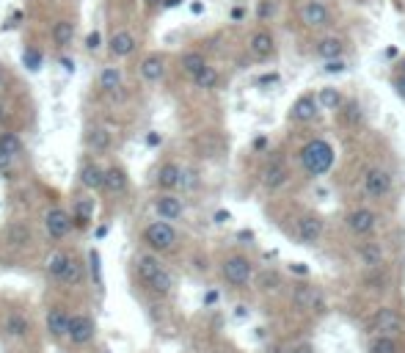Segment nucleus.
Wrapping results in <instances>:
<instances>
[{"label":"nucleus","mask_w":405,"mask_h":353,"mask_svg":"<svg viewBox=\"0 0 405 353\" xmlns=\"http://www.w3.org/2000/svg\"><path fill=\"white\" fill-rule=\"evenodd\" d=\"M135 273L141 279V285L147 290H152L157 295H171L174 292V276L171 271L152 254H138L135 257Z\"/></svg>","instance_id":"1"},{"label":"nucleus","mask_w":405,"mask_h":353,"mask_svg":"<svg viewBox=\"0 0 405 353\" xmlns=\"http://www.w3.org/2000/svg\"><path fill=\"white\" fill-rule=\"evenodd\" d=\"M289 306L301 315H325L328 312V298L320 285L314 282H292L289 285Z\"/></svg>","instance_id":"2"},{"label":"nucleus","mask_w":405,"mask_h":353,"mask_svg":"<svg viewBox=\"0 0 405 353\" xmlns=\"http://www.w3.org/2000/svg\"><path fill=\"white\" fill-rule=\"evenodd\" d=\"M298 158H301V166L309 177H323L334 166V147L325 138H312L309 144L301 147Z\"/></svg>","instance_id":"3"},{"label":"nucleus","mask_w":405,"mask_h":353,"mask_svg":"<svg viewBox=\"0 0 405 353\" xmlns=\"http://www.w3.org/2000/svg\"><path fill=\"white\" fill-rule=\"evenodd\" d=\"M44 271H47V276L53 279V282H58V285H77L80 282V276H83V265H80V259H75L69 252H53L50 257H47V265H44Z\"/></svg>","instance_id":"4"},{"label":"nucleus","mask_w":405,"mask_h":353,"mask_svg":"<svg viewBox=\"0 0 405 353\" xmlns=\"http://www.w3.org/2000/svg\"><path fill=\"white\" fill-rule=\"evenodd\" d=\"M220 276H223V282L229 287L246 290L256 279V268H254V262L246 254H229L220 262Z\"/></svg>","instance_id":"5"},{"label":"nucleus","mask_w":405,"mask_h":353,"mask_svg":"<svg viewBox=\"0 0 405 353\" xmlns=\"http://www.w3.org/2000/svg\"><path fill=\"white\" fill-rule=\"evenodd\" d=\"M344 226L353 237H370L375 235V229L380 226V216L375 213L373 207L367 204H359V207H350L344 213Z\"/></svg>","instance_id":"6"},{"label":"nucleus","mask_w":405,"mask_h":353,"mask_svg":"<svg viewBox=\"0 0 405 353\" xmlns=\"http://www.w3.org/2000/svg\"><path fill=\"white\" fill-rule=\"evenodd\" d=\"M298 17L309 31H328L334 25V11L325 0H304Z\"/></svg>","instance_id":"7"},{"label":"nucleus","mask_w":405,"mask_h":353,"mask_svg":"<svg viewBox=\"0 0 405 353\" xmlns=\"http://www.w3.org/2000/svg\"><path fill=\"white\" fill-rule=\"evenodd\" d=\"M361 188H364V193H367L370 199L380 202V199H386L389 193L394 191V177H392V171H389V168H383V166H373V168H367V171H364Z\"/></svg>","instance_id":"8"},{"label":"nucleus","mask_w":405,"mask_h":353,"mask_svg":"<svg viewBox=\"0 0 405 353\" xmlns=\"http://www.w3.org/2000/svg\"><path fill=\"white\" fill-rule=\"evenodd\" d=\"M370 328L375 334H392L400 337L405 331V315L394 306H378L370 315Z\"/></svg>","instance_id":"9"},{"label":"nucleus","mask_w":405,"mask_h":353,"mask_svg":"<svg viewBox=\"0 0 405 353\" xmlns=\"http://www.w3.org/2000/svg\"><path fill=\"white\" fill-rule=\"evenodd\" d=\"M144 243L152 252H171L177 246V229L168 221H152L144 229Z\"/></svg>","instance_id":"10"},{"label":"nucleus","mask_w":405,"mask_h":353,"mask_svg":"<svg viewBox=\"0 0 405 353\" xmlns=\"http://www.w3.org/2000/svg\"><path fill=\"white\" fill-rule=\"evenodd\" d=\"M323 232H325L323 216H317V213H301L298 216V221H295V240L301 246H317L320 237H323Z\"/></svg>","instance_id":"11"},{"label":"nucleus","mask_w":405,"mask_h":353,"mask_svg":"<svg viewBox=\"0 0 405 353\" xmlns=\"http://www.w3.org/2000/svg\"><path fill=\"white\" fill-rule=\"evenodd\" d=\"M347 53V39L339 33H325L320 39H314L312 44V56L320 61H334V58H344Z\"/></svg>","instance_id":"12"},{"label":"nucleus","mask_w":405,"mask_h":353,"mask_svg":"<svg viewBox=\"0 0 405 353\" xmlns=\"http://www.w3.org/2000/svg\"><path fill=\"white\" fill-rule=\"evenodd\" d=\"M320 102H317V94H301L292 105H289V113H287V119L292 122V125H312L314 119L320 116Z\"/></svg>","instance_id":"13"},{"label":"nucleus","mask_w":405,"mask_h":353,"mask_svg":"<svg viewBox=\"0 0 405 353\" xmlns=\"http://www.w3.org/2000/svg\"><path fill=\"white\" fill-rule=\"evenodd\" d=\"M94 337H96V323L89 312H77V315H72V326H69V337H66V342L69 345H75V348H83V345H89Z\"/></svg>","instance_id":"14"},{"label":"nucleus","mask_w":405,"mask_h":353,"mask_svg":"<svg viewBox=\"0 0 405 353\" xmlns=\"http://www.w3.org/2000/svg\"><path fill=\"white\" fill-rule=\"evenodd\" d=\"M287 182H289V166H287V161L281 155H273L262 168V185H265V191L273 193L281 191Z\"/></svg>","instance_id":"15"},{"label":"nucleus","mask_w":405,"mask_h":353,"mask_svg":"<svg viewBox=\"0 0 405 353\" xmlns=\"http://www.w3.org/2000/svg\"><path fill=\"white\" fill-rule=\"evenodd\" d=\"M356 259L364 271H378V268H386V249L383 243L378 240H364L356 246Z\"/></svg>","instance_id":"16"},{"label":"nucleus","mask_w":405,"mask_h":353,"mask_svg":"<svg viewBox=\"0 0 405 353\" xmlns=\"http://www.w3.org/2000/svg\"><path fill=\"white\" fill-rule=\"evenodd\" d=\"M44 326H47V334L53 340H66L69 337V326H72V312L66 306H61V304H56V306L47 309Z\"/></svg>","instance_id":"17"},{"label":"nucleus","mask_w":405,"mask_h":353,"mask_svg":"<svg viewBox=\"0 0 405 353\" xmlns=\"http://www.w3.org/2000/svg\"><path fill=\"white\" fill-rule=\"evenodd\" d=\"M249 53L256 61H268L276 56V36L268 31V28H256L249 36Z\"/></svg>","instance_id":"18"},{"label":"nucleus","mask_w":405,"mask_h":353,"mask_svg":"<svg viewBox=\"0 0 405 353\" xmlns=\"http://www.w3.org/2000/svg\"><path fill=\"white\" fill-rule=\"evenodd\" d=\"M3 334H6L8 340H17V342L28 340V337H31V318H28L25 312H20V309L6 312V318H3Z\"/></svg>","instance_id":"19"},{"label":"nucleus","mask_w":405,"mask_h":353,"mask_svg":"<svg viewBox=\"0 0 405 353\" xmlns=\"http://www.w3.org/2000/svg\"><path fill=\"white\" fill-rule=\"evenodd\" d=\"M44 226H47V235L53 240H63L75 229V221H72V216L63 207H50L47 216H44Z\"/></svg>","instance_id":"20"},{"label":"nucleus","mask_w":405,"mask_h":353,"mask_svg":"<svg viewBox=\"0 0 405 353\" xmlns=\"http://www.w3.org/2000/svg\"><path fill=\"white\" fill-rule=\"evenodd\" d=\"M155 213L160 216V221H180L185 216V204L180 196L174 193H163L155 199Z\"/></svg>","instance_id":"21"},{"label":"nucleus","mask_w":405,"mask_h":353,"mask_svg":"<svg viewBox=\"0 0 405 353\" xmlns=\"http://www.w3.org/2000/svg\"><path fill=\"white\" fill-rule=\"evenodd\" d=\"M182 171L185 168H180L177 163H163L157 171V188L163 193H174L177 188H182Z\"/></svg>","instance_id":"22"},{"label":"nucleus","mask_w":405,"mask_h":353,"mask_svg":"<svg viewBox=\"0 0 405 353\" xmlns=\"http://www.w3.org/2000/svg\"><path fill=\"white\" fill-rule=\"evenodd\" d=\"M317 102H320L323 111L339 113L342 105L347 102V97H344V92L342 89H337V86H323V89H317Z\"/></svg>","instance_id":"23"},{"label":"nucleus","mask_w":405,"mask_h":353,"mask_svg":"<svg viewBox=\"0 0 405 353\" xmlns=\"http://www.w3.org/2000/svg\"><path fill=\"white\" fill-rule=\"evenodd\" d=\"M141 78L147 80V83H160L163 78H166V58L163 56H147L144 61H141Z\"/></svg>","instance_id":"24"},{"label":"nucleus","mask_w":405,"mask_h":353,"mask_svg":"<svg viewBox=\"0 0 405 353\" xmlns=\"http://www.w3.org/2000/svg\"><path fill=\"white\" fill-rule=\"evenodd\" d=\"M367 353H403V342L392 334H373L367 342Z\"/></svg>","instance_id":"25"},{"label":"nucleus","mask_w":405,"mask_h":353,"mask_svg":"<svg viewBox=\"0 0 405 353\" xmlns=\"http://www.w3.org/2000/svg\"><path fill=\"white\" fill-rule=\"evenodd\" d=\"M102 191H105V193H113V196H119V193L127 191V174L122 171V168H119V166H111V168H105Z\"/></svg>","instance_id":"26"},{"label":"nucleus","mask_w":405,"mask_h":353,"mask_svg":"<svg viewBox=\"0 0 405 353\" xmlns=\"http://www.w3.org/2000/svg\"><path fill=\"white\" fill-rule=\"evenodd\" d=\"M135 36L127 31H119L111 36V53L116 56V58H127V56H132L135 53Z\"/></svg>","instance_id":"27"},{"label":"nucleus","mask_w":405,"mask_h":353,"mask_svg":"<svg viewBox=\"0 0 405 353\" xmlns=\"http://www.w3.org/2000/svg\"><path fill=\"white\" fill-rule=\"evenodd\" d=\"M102 180H105V171L96 166V163H83L80 166V185L89 188V191H99L102 188Z\"/></svg>","instance_id":"28"},{"label":"nucleus","mask_w":405,"mask_h":353,"mask_svg":"<svg viewBox=\"0 0 405 353\" xmlns=\"http://www.w3.org/2000/svg\"><path fill=\"white\" fill-rule=\"evenodd\" d=\"M254 285L262 290V292H279L284 287V276H281L279 271H273V268H265V271L256 273Z\"/></svg>","instance_id":"29"},{"label":"nucleus","mask_w":405,"mask_h":353,"mask_svg":"<svg viewBox=\"0 0 405 353\" xmlns=\"http://www.w3.org/2000/svg\"><path fill=\"white\" fill-rule=\"evenodd\" d=\"M339 116H342V122L347 128H359V125H364V105L359 99H347L342 105V111H339Z\"/></svg>","instance_id":"30"},{"label":"nucleus","mask_w":405,"mask_h":353,"mask_svg":"<svg viewBox=\"0 0 405 353\" xmlns=\"http://www.w3.org/2000/svg\"><path fill=\"white\" fill-rule=\"evenodd\" d=\"M218 83H220V72L210 64L204 66V69L193 78V86H196V89H201V92H213V89H218Z\"/></svg>","instance_id":"31"},{"label":"nucleus","mask_w":405,"mask_h":353,"mask_svg":"<svg viewBox=\"0 0 405 353\" xmlns=\"http://www.w3.org/2000/svg\"><path fill=\"white\" fill-rule=\"evenodd\" d=\"M180 66H182V72H185L187 78L193 80V78H196V75H199V72L207 66V58H204L199 50H187L185 56L180 58Z\"/></svg>","instance_id":"32"},{"label":"nucleus","mask_w":405,"mask_h":353,"mask_svg":"<svg viewBox=\"0 0 405 353\" xmlns=\"http://www.w3.org/2000/svg\"><path fill=\"white\" fill-rule=\"evenodd\" d=\"M6 237L14 246H28L31 243V226L25 224V221H14V224L6 229Z\"/></svg>","instance_id":"33"},{"label":"nucleus","mask_w":405,"mask_h":353,"mask_svg":"<svg viewBox=\"0 0 405 353\" xmlns=\"http://www.w3.org/2000/svg\"><path fill=\"white\" fill-rule=\"evenodd\" d=\"M364 285H367V290H373V292H386V290H389V271H386V268L367 271Z\"/></svg>","instance_id":"34"},{"label":"nucleus","mask_w":405,"mask_h":353,"mask_svg":"<svg viewBox=\"0 0 405 353\" xmlns=\"http://www.w3.org/2000/svg\"><path fill=\"white\" fill-rule=\"evenodd\" d=\"M99 86H102L105 92H119V89H122V72H119L116 66H105V69L99 72Z\"/></svg>","instance_id":"35"},{"label":"nucleus","mask_w":405,"mask_h":353,"mask_svg":"<svg viewBox=\"0 0 405 353\" xmlns=\"http://www.w3.org/2000/svg\"><path fill=\"white\" fill-rule=\"evenodd\" d=\"M0 152H6L14 161L23 155V141L17 138V132H0Z\"/></svg>","instance_id":"36"},{"label":"nucleus","mask_w":405,"mask_h":353,"mask_svg":"<svg viewBox=\"0 0 405 353\" xmlns=\"http://www.w3.org/2000/svg\"><path fill=\"white\" fill-rule=\"evenodd\" d=\"M86 138H89V147L96 149V152H105V149H111V144H113L111 132H108L105 128H92Z\"/></svg>","instance_id":"37"},{"label":"nucleus","mask_w":405,"mask_h":353,"mask_svg":"<svg viewBox=\"0 0 405 353\" xmlns=\"http://www.w3.org/2000/svg\"><path fill=\"white\" fill-rule=\"evenodd\" d=\"M72 39H75V25H72L69 20H58V23L53 25V42H56L58 47H66Z\"/></svg>","instance_id":"38"},{"label":"nucleus","mask_w":405,"mask_h":353,"mask_svg":"<svg viewBox=\"0 0 405 353\" xmlns=\"http://www.w3.org/2000/svg\"><path fill=\"white\" fill-rule=\"evenodd\" d=\"M92 216H94V202L92 199H80L77 207H75L72 221H75V226H89L92 224Z\"/></svg>","instance_id":"39"},{"label":"nucleus","mask_w":405,"mask_h":353,"mask_svg":"<svg viewBox=\"0 0 405 353\" xmlns=\"http://www.w3.org/2000/svg\"><path fill=\"white\" fill-rule=\"evenodd\" d=\"M23 64L28 72H39L42 64H44V56H42V50L39 47H28L25 53H23Z\"/></svg>","instance_id":"40"},{"label":"nucleus","mask_w":405,"mask_h":353,"mask_svg":"<svg viewBox=\"0 0 405 353\" xmlns=\"http://www.w3.org/2000/svg\"><path fill=\"white\" fill-rule=\"evenodd\" d=\"M320 72H325V75H344V72H347V61H344V58H334V61H323V66H320Z\"/></svg>","instance_id":"41"},{"label":"nucleus","mask_w":405,"mask_h":353,"mask_svg":"<svg viewBox=\"0 0 405 353\" xmlns=\"http://www.w3.org/2000/svg\"><path fill=\"white\" fill-rule=\"evenodd\" d=\"M276 14V0H259V8H256V17L265 23L268 17Z\"/></svg>","instance_id":"42"},{"label":"nucleus","mask_w":405,"mask_h":353,"mask_svg":"<svg viewBox=\"0 0 405 353\" xmlns=\"http://www.w3.org/2000/svg\"><path fill=\"white\" fill-rule=\"evenodd\" d=\"M89 262H92V279L96 287H102V271H99V254L96 252H89Z\"/></svg>","instance_id":"43"},{"label":"nucleus","mask_w":405,"mask_h":353,"mask_svg":"<svg viewBox=\"0 0 405 353\" xmlns=\"http://www.w3.org/2000/svg\"><path fill=\"white\" fill-rule=\"evenodd\" d=\"M287 353H320V351H317V345H314V342L301 340V342H292V345L287 348Z\"/></svg>","instance_id":"44"},{"label":"nucleus","mask_w":405,"mask_h":353,"mask_svg":"<svg viewBox=\"0 0 405 353\" xmlns=\"http://www.w3.org/2000/svg\"><path fill=\"white\" fill-rule=\"evenodd\" d=\"M392 89H394V94L400 97V99H405V78L403 75H394V78H392Z\"/></svg>","instance_id":"45"},{"label":"nucleus","mask_w":405,"mask_h":353,"mask_svg":"<svg viewBox=\"0 0 405 353\" xmlns=\"http://www.w3.org/2000/svg\"><path fill=\"white\" fill-rule=\"evenodd\" d=\"M196 185V171H182V188H193Z\"/></svg>","instance_id":"46"},{"label":"nucleus","mask_w":405,"mask_h":353,"mask_svg":"<svg viewBox=\"0 0 405 353\" xmlns=\"http://www.w3.org/2000/svg\"><path fill=\"white\" fill-rule=\"evenodd\" d=\"M99 42H102V39H99V33L92 31L89 33V39H86V47H89V50H96V47H99Z\"/></svg>","instance_id":"47"},{"label":"nucleus","mask_w":405,"mask_h":353,"mask_svg":"<svg viewBox=\"0 0 405 353\" xmlns=\"http://www.w3.org/2000/svg\"><path fill=\"white\" fill-rule=\"evenodd\" d=\"M14 166V158H8L6 152H0V171H8Z\"/></svg>","instance_id":"48"},{"label":"nucleus","mask_w":405,"mask_h":353,"mask_svg":"<svg viewBox=\"0 0 405 353\" xmlns=\"http://www.w3.org/2000/svg\"><path fill=\"white\" fill-rule=\"evenodd\" d=\"M226 221H232L229 210H218V213H216V224H226Z\"/></svg>","instance_id":"49"},{"label":"nucleus","mask_w":405,"mask_h":353,"mask_svg":"<svg viewBox=\"0 0 405 353\" xmlns=\"http://www.w3.org/2000/svg\"><path fill=\"white\" fill-rule=\"evenodd\" d=\"M243 17H246V8H240V6H237V8H232V20H235V23H240Z\"/></svg>","instance_id":"50"},{"label":"nucleus","mask_w":405,"mask_h":353,"mask_svg":"<svg viewBox=\"0 0 405 353\" xmlns=\"http://www.w3.org/2000/svg\"><path fill=\"white\" fill-rule=\"evenodd\" d=\"M216 301H218V292H216V290H210V292L204 295V304L210 306V304H216Z\"/></svg>","instance_id":"51"},{"label":"nucleus","mask_w":405,"mask_h":353,"mask_svg":"<svg viewBox=\"0 0 405 353\" xmlns=\"http://www.w3.org/2000/svg\"><path fill=\"white\" fill-rule=\"evenodd\" d=\"M157 144H160V135H157V132H149V135H147V147H157Z\"/></svg>","instance_id":"52"},{"label":"nucleus","mask_w":405,"mask_h":353,"mask_svg":"<svg viewBox=\"0 0 405 353\" xmlns=\"http://www.w3.org/2000/svg\"><path fill=\"white\" fill-rule=\"evenodd\" d=\"M394 75H403V78H405V56L400 58V61H397V69H394Z\"/></svg>","instance_id":"53"},{"label":"nucleus","mask_w":405,"mask_h":353,"mask_svg":"<svg viewBox=\"0 0 405 353\" xmlns=\"http://www.w3.org/2000/svg\"><path fill=\"white\" fill-rule=\"evenodd\" d=\"M182 0H163V8H177Z\"/></svg>","instance_id":"54"},{"label":"nucleus","mask_w":405,"mask_h":353,"mask_svg":"<svg viewBox=\"0 0 405 353\" xmlns=\"http://www.w3.org/2000/svg\"><path fill=\"white\" fill-rule=\"evenodd\" d=\"M108 235V226H96V237H105Z\"/></svg>","instance_id":"55"},{"label":"nucleus","mask_w":405,"mask_h":353,"mask_svg":"<svg viewBox=\"0 0 405 353\" xmlns=\"http://www.w3.org/2000/svg\"><path fill=\"white\" fill-rule=\"evenodd\" d=\"M61 64L66 66V72H72V69H75V66H72V61H69V58H61Z\"/></svg>","instance_id":"56"},{"label":"nucleus","mask_w":405,"mask_h":353,"mask_svg":"<svg viewBox=\"0 0 405 353\" xmlns=\"http://www.w3.org/2000/svg\"><path fill=\"white\" fill-rule=\"evenodd\" d=\"M147 6H163V0H147Z\"/></svg>","instance_id":"57"},{"label":"nucleus","mask_w":405,"mask_h":353,"mask_svg":"<svg viewBox=\"0 0 405 353\" xmlns=\"http://www.w3.org/2000/svg\"><path fill=\"white\" fill-rule=\"evenodd\" d=\"M3 119H6V113H3V105H0V122H3Z\"/></svg>","instance_id":"58"},{"label":"nucleus","mask_w":405,"mask_h":353,"mask_svg":"<svg viewBox=\"0 0 405 353\" xmlns=\"http://www.w3.org/2000/svg\"><path fill=\"white\" fill-rule=\"evenodd\" d=\"M0 86H3V66H0Z\"/></svg>","instance_id":"59"}]
</instances>
